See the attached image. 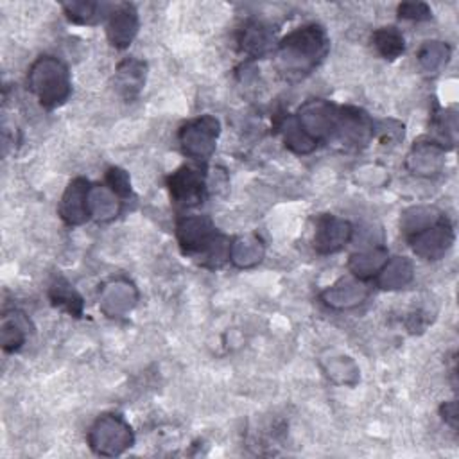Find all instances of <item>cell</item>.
Segmentation results:
<instances>
[{
    "label": "cell",
    "mask_w": 459,
    "mask_h": 459,
    "mask_svg": "<svg viewBox=\"0 0 459 459\" xmlns=\"http://www.w3.org/2000/svg\"><path fill=\"white\" fill-rule=\"evenodd\" d=\"M443 215L432 206H411L402 213L400 228H402L403 235L409 238V237L423 231L425 228L432 226Z\"/></svg>",
    "instance_id": "cell-26"
},
{
    "label": "cell",
    "mask_w": 459,
    "mask_h": 459,
    "mask_svg": "<svg viewBox=\"0 0 459 459\" xmlns=\"http://www.w3.org/2000/svg\"><path fill=\"white\" fill-rule=\"evenodd\" d=\"M341 108L325 99H310L299 106L296 118L301 127L319 143L332 140L339 124Z\"/></svg>",
    "instance_id": "cell-6"
},
{
    "label": "cell",
    "mask_w": 459,
    "mask_h": 459,
    "mask_svg": "<svg viewBox=\"0 0 459 459\" xmlns=\"http://www.w3.org/2000/svg\"><path fill=\"white\" fill-rule=\"evenodd\" d=\"M86 439L97 455L113 457L133 446L134 434L131 425L120 414L108 412L93 421Z\"/></svg>",
    "instance_id": "cell-4"
},
{
    "label": "cell",
    "mask_w": 459,
    "mask_h": 459,
    "mask_svg": "<svg viewBox=\"0 0 459 459\" xmlns=\"http://www.w3.org/2000/svg\"><path fill=\"white\" fill-rule=\"evenodd\" d=\"M27 337V321L22 312L13 310L9 314L2 316V326H0V341L2 348L7 353H13L22 348Z\"/></svg>",
    "instance_id": "cell-25"
},
{
    "label": "cell",
    "mask_w": 459,
    "mask_h": 459,
    "mask_svg": "<svg viewBox=\"0 0 459 459\" xmlns=\"http://www.w3.org/2000/svg\"><path fill=\"white\" fill-rule=\"evenodd\" d=\"M330 39L317 23H307L289 32L276 47V66L290 81H299L312 74L326 57Z\"/></svg>",
    "instance_id": "cell-1"
},
{
    "label": "cell",
    "mask_w": 459,
    "mask_h": 459,
    "mask_svg": "<svg viewBox=\"0 0 459 459\" xmlns=\"http://www.w3.org/2000/svg\"><path fill=\"white\" fill-rule=\"evenodd\" d=\"M387 258L389 255L384 246L371 244L369 247H364L348 258V271L351 276L368 281L378 274Z\"/></svg>",
    "instance_id": "cell-18"
},
{
    "label": "cell",
    "mask_w": 459,
    "mask_h": 459,
    "mask_svg": "<svg viewBox=\"0 0 459 459\" xmlns=\"http://www.w3.org/2000/svg\"><path fill=\"white\" fill-rule=\"evenodd\" d=\"M373 126L375 122L366 111L355 106H342L333 140L348 149L364 147L373 138Z\"/></svg>",
    "instance_id": "cell-9"
},
{
    "label": "cell",
    "mask_w": 459,
    "mask_h": 459,
    "mask_svg": "<svg viewBox=\"0 0 459 459\" xmlns=\"http://www.w3.org/2000/svg\"><path fill=\"white\" fill-rule=\"evenodd\" d=\"M122 208V199L108 185H91L88 194L90 219L97 222L113 221Z\"/></svg>",
    "instance_id": "cell-20"
},
{
    "label": "cell",
    "mask_w": 459,
    "mask_h": 459,
    "mask_svg": "<svg viewBox=\"0 0 459 459\" xmlns=\"http://www.w3.org/2000/svg\"><path fill=\"white\" fill-rule=\"evenodd\" d=\"M106 185L120 197L126 199L131 195V181L129 174L120 167H111L106 172Z\"/></svg>",
    "instance_id": "cell-31"
},
{
    "label": "cell",
    "mask_w": 459,
    "mask_h": 459,
    "mask_svg": "<svg viewBox=\"0 0 459 459\" xmlns=\"http://www.w3.org/2000/svg\"><path fill=\"white\" fill-rule=\"evenodd\" d=\"M439 412H441V418L445 420V423H448L452 429H457V402L455 400L441 403Z\"/></svg>",
    "instance_id": "cell-34"
},
{
    "label": "cell",
    "mask_w": 459,
    "mask_h": 459,
    "mask_svg": "<svg viewBox=\"0 0 459 459\" xmlns=\"http://www.w3.org/2000/svg\"><path fill=\"white\" fill-rule=\"evenodd\" d=\"M219 133H221L219 120L212 115H203L186 122L179 129L178 140L185 156L197 161H206L215 151Z\"/></svg>",
    "instance_id": "cell-5"
},
{
    "label": "cell",
    "mask_w": 459,
    "mask_h": 459,
    "mask_svg": "<svg viewBox=\"0 0 459 459\" xmlns=\"http://www.w3.org/2000/svg\"><path fill=\"white\" fill-rule=\"evenodd\" d=\"M90 186L91 185L84 178H75L65 188L59 201V208H57L65 224L81 226L90 219V210H88Z\"/></svg>",
    "instance_id": "cell-13"
},
{
    "label": "cell",
    "mask_w": 459,
    "mask_h": 459,
    "mask_svg": "<svg viewBox=\"0 0 459 459\" xmlns=\"http://www.w3.org/2000/svg\"><path fill=\"white\" fill-rule=\"evenodd\" d=\"M434 129L437 131V134L450 145H454L455 142V133H457V117L452 109H439L434 115L432 120Z\"/></svg>",
    "instance_id": "cell-30"
},
{
    "label": "cell",
    "mask_w": 459,
    "mask_h": 459,
    "mask_svg": "<svg viewBox=\"0 0 459 459\" xmlns=\"http://www.w3.org/2000/svg\"><path fill=\"white\" fill-rule=\"evenodd\" d=\"M170 197L183 208H194L203 203L206 195V178L201 169L183 165L167 178Z\"/></svg>",
    "instance_id": "cell-7"
},
{
    "label": "cell",
    "mask_w": 459,
    "mask_h": 459,
    "mask_svg": "<svg viewBox=\"0 0 459 459\" xmlns=\"http://www.w3.org/2000/svg\"><path fill=\"white\" fill-rule=\"evenodd\" d=\"M147 65L136 57H126L115 70V90L124 100H133L140 95L145 84Z\"/></svg>",
    "instance_id": "cell-16"
},
{
    "label": "cell",
    "mask_w": 459,
    "mask_h": 459,
    "mask_svg": "<svg viewBox=\"0 0 459 459\" xmlns=\"http://www.w3.org/2000/svg\"><path fill=\"white\" fill-rule=\"evenodd\" d=\"M454 228L448 219L443 215L437 222L425 228L423 231L409 237V244L416 256L423 260H439L443 258L454 244Z\"/></svg>",
    "instance_id": "cell-8"
},
{
    "label": "cell",
    "mask_w": 459,
    "mask_h": 459,
    "mask_svg": "<svg viewBox=\"0 0 459 459\" xmlns=\"http://www.w3.org/2000/svg\"><path fill=\"white\" fill-rule=\"evenodd\" d=\"M450 48L443 41H425L418 50V65L427 74H437L448 61Z\"/></svg>",
    "instance_id": "cell-29"
},
{
    "label": "cell",
    "mask_w": 459,
    "mask_h": 459,
    "mask_svg": "<svg viewBox=\"0 0 459 459\" xmlns=\"http://www.w3.org/2000/svg\"><path fill=\"white\" fill-rule=\"evenodd\" d=\"M240 50L251 57H262L274 48V32L269 25L251 20L247 22L238 36Z\"/></svg>",
    "instance_id": "cell-19"
},
{
    "label": "cell",
    "mask_w": 459,
    "mask_h": 459,
    "mask_svg": "<svg viewBox=\"0 0 459 459\" xmlns=\"http://www.w3.org/2000/svg\"><path fill=\"white\" fill-rule=\"evenodd\" d=\"M398 16L403 20L425 22L430 20L432 11L425 2H403L398 5Z\"/></svg>",
    "instance_id": "cell-33"
},
{
    "label": "cell",
    "mask_w": 459,
    "mask_h": 459,
    "mask_svg": "<svg viewBox=\"0 0 459 459\" xmlns=\"http://www.w3.org/2000/svg\"><path fill=\"white\" fill-rule=\"evenodd\" d=\"M280 133L283 136L285 147H289L296 154H310L317 147V142L301 127L296 115L283 117L280 124Z\"/></svg>",
    "instance_id": "cell-24"
},
{
    "label": "cell",
    "mask_w": 459,
    "mask_h": 459,
    "mask_svg": "<svg viewBox=\"0 0 459 459\" xmlns=\"http://www.w3.org/2000/svg\"><path fill=\"white\" fill-rule=\"evenodd\" d=\"M414 278V265L407 256L387 258L384 267L375 276V281L384 290H398Z\"/></svg>",
    "instance_id": "cell-22"
},
{
    "label": "cell",
    "mask_w": 459,
    "mask_h": 459,
    "mask_svg": "<svg viewBox=\"0 0 459 459\" xmlns=\"http://www.w3.org/2000/svg\"><path fill=\"white\" fill-rule=\"evenodd\" d=\"M353 226L350 221L337 215H319L316 221L314 249L319 255H332L342 249L353 238Z\"/></svg>",
    "instance_id": "cell-10"
},
{
    "label": "cell",
    "mask_w": 459,
    "mask_h": 459,
    "mask_svg": "<svg viewBox=\"0 0 459 459\" xmlns=\"http://www.w3.org/2000/svg\"><path fill=\"white\" fill-rule=\"evenodd\" d=\"M373 136H377L380 142H396L403 138V124L398 120H382L373 126Z\"/></svg>",
    "instance_id": "cell-32"
},
{
    "label": "cell",
    "mask_w": 459,
    "mask_h": 459,
    "mask_svg": "<svg viewBox=\"0 0 459 459\" xmlns=\"http://www.w3.org/2000/svg\"><path fill=\"white\" fill-rule=\"evenodd\" d=\"M405 167L418 178L437 176L445 167V145L432 140L416 142L407 152Z\"/></svg>",
    "instance_id": "cell-12"
},
{
    "label": "cell",
    "mask_w": 459,
    "mask_h": 459,
    "mask_svg": "<svg viewBox=\"0 0 459 459\" xmlns=\"http://www.w3.org/2000/svg\"><path fill=\"white\" fill-rule=\"evenodd\" d=\"M373 47L384 59H396L405 50V39L396 27H380L371 36Z\"/></svg>",
    "instance_id": "cell-28"
},
{
    "label": "cell",
    "mask_w": 459,
    "mask_h": 459,
    "mask_svg": "<svg viewBox=\"0 0 459 459\" xmlns=\"http://www.w3.org/2000/svg\"><path fill=\"white\" fill-rule=\"evenodd\" d=\"M27 86L38 102L47 109L61 106L72 93L70 72L66 65L54 56H41L30 65Z\"/></svg>",
    "instance_id": "cell-3"
},
{
    "label": "cell",
    "mask_w": 459,
    "mask_h": 459,
    "mask_svg": "<svg viewBox=\"0 0 459 459\" xmlns=\"http://www.w3.org/2000/svg\"><path fill=\"white\" fill-rule=\"evenodd\" d=\"M48 296H50V301L54 307H59L61 310L68 312L70 316L79 317L82 314V298L65 278H57L50 285Z\"/></svg>",
    "instance_id": "cell-27"
},
{
    "label": "cell",
    "mask_w": 459,
    "mask_h": 459,
    "mask_svg": "<svg viewBox=\"0 0 459 459\" xmlns=\"http://www.w3.org/2000/svg\"><path fill=\"white\" fill-rule=\"evenodd\" d=\"M138 301V290L129 280H113L100 290V310L106 316L120 317L133 310Z\"/></svg>",
    "instance_id": "cell-15"
},
{
    "label": "cell",
    "mask_w": 459,
    "mask_h": 459,
    "mask_svg": "<svg viewBox=\"0 0 459 459\" xmlns=\"http://www.w3.org/2000/svg\"><path fill=\"white\" fill-rule=\"evenodd\" d=\"M115 5L106 2H68L63 4L66 18L79 25H97L102 20H108Z\"/></svg>",
    "instance_id": "cell-23"
},
{
    "label": "cell",
    "mask_w": 459,
    "mask_h": 459,
    "mask_svg": "<svg viewBox=\"0 0 459 459\" xmlns=\"http://www.w3.org/2000/svg\"><path fill=\"white\" fill-rule=\"evenodd\" d=\"M369 296V287L364 280L355 276H342L335 283L328 285L321 294V301L333 310H348L355 308L366 301Z\"/></svg>",
    "instance_id": "cell-11"
},
{
    "label": "cell",
    "mask_w": 459,
    "mask_h": 459,
    "mask_svg": "<svg viewBox=\"0 0 459 459\" xmlns=\"http://www.w3.org/2000/svg\"><path fill=\"white\" fill-rule=\"evenodd\" d=\"M264 255H265V246L262 238L255 233L237 237L230 242V262L240 269H249L258 265Z\"/></svg>",
    "instance_id": "cell-21"
},
{
    "label": "cell",
    "mask_w": 459,
    "mask_h": 459,
    "mask_svg": "<svg viewBox=\"0 0 459 459\" xmlns=\"http://www.w3.org/2000/svg\"><path fill=\"white\" fill-rule=\"evenodd\" d=\"M319 366L326 378L337 385H348L353 387L357 385L360 378L359 366L355 360L348 355L337 353V351H328L326 355L319 357Z\"/></svg>",
    "instance_id": "cell-17"
},
{
    "label": "cell",
    "mask_w": 459,
    "mask_h": 459,
    "mask_svg": "<svg viewBox=\"0 0 459 459\" xmlns=\"http://www.w3.org/2000/svg\"><path fill=\"white\" fill-rule=\"evenodd\" d=\"M176 237L183 253L204 267H221L230 260L231 240L219 233L208 217H181L176 224Z\"/></svg>",
    "instance_id": "cell-2"
},
{
    "label": "cell",
    "mask_w": 459,
    "mask_h": 459,
    "mask_svg": "<svg viewBox=\"0 0 459 459\" xmlns=\"http://www.w3.org/2000/svg\"><path fill=\"white\" fill-rule=\"evenodd\" d=\"M138 27L140 18L136 7L131 4H118L108 16L106 34L115 48H126L138 34Z\"/></svg>",
    "instance_id": "cell-14"
}]
</instances>
